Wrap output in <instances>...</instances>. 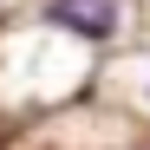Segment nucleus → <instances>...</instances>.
Masks as SVG:
<instances>
[{
  "label": "nucleus",
  "instance_id": "f257e3e1",
  "mask_svg": "<svg viewBox=\"0 0 150 150\" xmlns=\"http://www.w3.org/2000/svg\"><path fill=\"white\" fill-rule=\"evenodd\" d=\"M52 13L65 20V26H91V33H105V26H111V13H105V0H59Z\"/></svg>",
  "mask_w": 150,
  "mask_h": 150
}]
</instances>
